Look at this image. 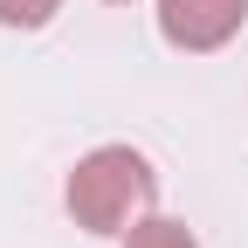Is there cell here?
Listing matches in <instances>:
<instances>
[{
    "mask_svg": "<svg viewBox=\"0 0 248 248\" xmlns=\"http://www.w3.org/2000/svg\"><path fill=\"white\" fill-rule=\"evenodd\" d=\"M62 207H69V221L104 234V241H124L152 207H159V172L138 145H97L83 152L62 179Z\"/></svg>",
    "mask_w": 248,
    "mask_h": 248,
    "instance_id": "cell-1",
    "label": "cell"
},
{
    "mask_svg": "<svg viewBox=\"0 0 248 248\" xmlns=\"http://www.w3.org/2000/svg\"><path fill=\"white\" fill-rule=\"evenodd\" d=\"M248 0H159V35L179 55H214L241 35Z\"/></svg>",
    "mask_w": 248,
    "mask_h": 248,
    "instance_id": "cell-2",
    "label": "cell"
},
{
    "mask_svg": "<svg viewBox=\"0 0 248 248\" xmlns=\"http://www.w3.org/2000/svg\"><path fill=\"white\" fill-rule=\"evenodd\" d=\"M124 248H200V241H193L186 221H172V214H145V221L124 234Z\"/></svg>",
    "mask_w": 248,
    "mask_h": 248,
    "instance_id": "cell-3",
    "label": "cell"
},
{
    "mask_svg": "<svg viewBox=\"0 0 248 248\" xmlns=\"http://www.w3.org/2000/svg\"><path fill=\"white\" fill-rule=\"evenodd\" d=\"M62 14V0H0V28H21V35H35Z\"/></svg>",
    "mask_w": 248,
    "mask_h": 248,
    "instance_id": "cell-4",
    "label": "cell"
},
{
    "mask_svg": "<svg viewBox=\"0 0 248 248\" xmlns=\"http://www.w3.org/2000/svg\"><path fill=\"white\" fill-rule=\"evenodd\" d=\"M110 7H124V0H110Z\"/></svg>",
    "mask_w": 248,
    "mask_h": 248,
    "instance_id": "cell-5",
    "label": "cell"
}]
</instances>
